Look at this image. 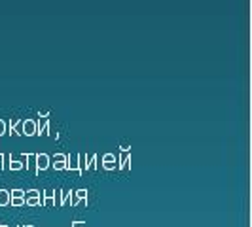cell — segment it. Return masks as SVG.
Wrapping results in <instances>:
<instances>
[{
    "label": "cell",
    "instance_id": "1",
    "mask_svg": "<svg viewBox=\"0 0 252 227\" xmlns=\"http://www.w3.org/2000/svg\"><path fill=\"white\" fill-rule=\"evenodd\" d=\"M80 161H82V156H80V154L67 156V161H65V170H74V172L82 174L84 170H82V165H80Z\"/></svg>",
    "mask_w": 252,
    "mask_h": 227
},
{
    "label": "cell",
    "instance_id": "24",
    "mask_svg": "<svg viewBox=\"0 0 252 227\" xmlns=\"http://www.w3.org/2000/svg\"><path fill=\"white\" fill-rule=\"evenodd\" d=\"M0 227H8V226H0Z\"/></svg>",
    "mask_w": 252,
    "mask_h": 227
},
{
    "label": "cell",
    "instance_id": "17",
    "mask_svg": "<svg viewBox=\"0 0 252 227\" xmlns=\"http://www.w3.org/2000/svg\"><path fill=\"white\" fill-rule=\"evenodd\" d=\"M6 131H8L6 121H4V119H0V136H4V135H6Z\"/></svg>",
    "mask_w": 252,
    "mask_h": 227
},
{
    "label": "cell",
    "instance_id": "13",
    "mask_svg": "<svg viewBox=\"0 0 252 227\" xmlns=\"http://www.w3.org/2000/svg\"><path fill=\"white\" fill-rule=\"evenodd\" d=\"M23 167H25V163H23V161H17V159L10 161V169L12 170H21Z\"/></svg>",
    "mask_w": 252,
    "mask_h": 227
},
{
    "label": "cell",
    "instance_id": "5",
    "mask_svg": "<svg viewBox=\"0 0 252 227\" xmlns=\"http://www.w3.org/2000/svg\"><path fill=\"white\" fill-rule=\"evenodd\" d=\"M129 165H131V154H129V152H124L122 157H120V165H118V169L127 170L129 169Z\"/></svg>",
    "mask_w": 252,
    "mask_h": 227
},
{
    "label": "cell",
    "instance_id": "8",
    "mask_svg": "<svg viewBox=\"0 0 252 227\" xmlns=\"http://www.w3.org/2000/svg\"><path fill=\"white\" fill-rule=\"evenodd\" d=\"M0 206H10V191L0 189Z\"/></svg>",
    "mask_w": 252,
    "mask_h": 227
},
{
    "label": "cell",
    "instance_id": "3",
    "mask_svg": "<svg viewBox=\"0 0 252 227\" xmlns=\"http://www.w3.org/2000/svg\"><path fill=\"white\" fill-rule=\"evenodd\" d=\"M36 135V121L25 119L23 121V136H34Z\"/></svg>",
    "mask_w": 252,
    "mask_h": 227
},
{
    "label": "cell",
    "instance_id": "4",
    "mask_svg": "<svg viewBox=\"0 0 252 227\" xmlns=\"http://www.w3.org/2000/svg\"><path fill=\"white\" fill-rule=\"evenodd\" d=\"M10 135H19V136H23V121H21V119H12V121H10Z\"/></svg>",
    "mask_w": 252,
    "mask_h": 227
},
{
    "label": "cell",
    "instance_id": "7",
    "mask_svg": "<svg viewBox=\"0 0 252 227\" xmlns=\"http://www.w3.org/2000/svg\"><path fill=\"white\" fill-rule=\"evenodd\" d=\"M97 169V156L91 154V156L85 159V170H95Z\"/></svg>",
    "mask_w": 252,
    "mask_h": 227
},
{
    "label": "cell",
    "instance_id": "14",
    "mask_svg": "<svg viewBox=\"0 0 252 227\" xmlns=\"http://www.w3.org/2000/svg\"><path fill=\"white\" fill-rule=\"evenodd\" d=\"M102 163H116V156L114 154H104L102 156Z\"/></svg>",
    "mask_w": 252,
    "mask_h": 227
},
{
    "label": "cell",
    "instance_id": "11",
    "mask_svg": "<svg viewBox=\"0 0 252 227\" xmlns=\"http://www.w3.org/2000/svg\"><path fill=\"white\" fill-rule=\"evenodd\" d=\"M74 195H76V199H78V201H87V197H89V191H87V189H76V191H74Z\"/></svg>",
    "mask_w": 252,
    "mask_h": 227
},
{
    "label": "cell",
    "instance_id": "2",
    "mask_svg": "<svg viewBox=\"0 0 252 227\" xmlns=\"http://www.w3.org/2000/svg\"><path fill=\"white\" fill-rule=\"evenodd\" d=\"M34 161H36V172L50 169V165H51V157L48 156V154H36Z\"/></svg>",
    "mask_w": 252,
    "mask_h": 227
},
{
    "label": "cell",
    "instance_id": "6",
    "mask_svg": "<svg viewBox=\"0 0 252 227\" xmlns=\"http://www.w3.org/2000/svg\"><path fill=\"white\" fill-rule=\"evenodd\" d=\"M36 135H38V136H46V135H50V117L44 121L42 125H40V123H36Z\"/></svg>",
    "mask_w": 252,
    "mask_h": 227
},
{
    "label": "cell",
    "instance_id": "10",
    "mask_svg": "<svg viewBox=\"0 0 252 227\" xmlns=\"http://www.w3.org/2000/svg\"><path fill=\"white\" fill-rule=\"evenodd\" d=\"M25 204L27 206H40L42 204V197H27L25 199Z\"/></svg>",
    "mask_w": 252,
    "mask_h": 227
},
{
    "label": "cell",
    "instance_id": "9",
    "mask_svg": "<svg viewBox=\"0 0 252 227\" xmlns=\"http://www.w3.org/2000/svg\"><path fill=\"white\" fill-rule=\"evenodd\" d=\"M57 193H59V206H65L67 201L70 199V195H72V189H70V191H61V189H59Z\"/></svg>",
    "mask_w": 252,
    "mask_h": 227
},
{
    "label": "cell",
    "instance_id": "21",
    "mask_svg": "<svg viewBox=\"0 0 252 227\" xmlns=\"http://www.w3.org/2000/svg\"><path fill=\"white\" fill-rule=\"evenodd\" d=\"M0 170H4V154H0Z\"/></svg>",
    "mask_w": 252,
    "mask_h": 227
},
{
    "label": "cell",
    "instance_id": "23",
    "mask_svg": "<svg viewBox=\"0 0 252 227\" xmlns=\"http://www.w3.org/2000/svg\"><path fill=\"white\" fill-rule=\"evenodd\" d=\"M25 227H34V226H25Z\"/></svg>",
    "mask_w": 252,
    "mask_h": 227
},
{
    "label": "cell",
    "instance_id": "20",
    "mask_svg": "<svg viewBox=\"0 0 252 227\" xmlns=\"http://www.w3.org/2000/svg\"><path fill=\"white\" fill-rule=\"evenodd\" d=\"M72 227H85V222H72Z\"/></svg>",
    "mask_w": 252,
    "mask_h": 227
},
{
    "label": "cell",
    "instance_id": "15",
    "mask_svg": "<svg viewBox=\"0 0 252 227\" xmlns=\"http://www.w3.org/2000/svg\"><path fill=\"white\" fill-rule=\"evenodd\" d=\"M10 204L12 206H23L25 204V199H10Z\"/></svg>",
    "mask_w": 252,
    "mask_h": 227
},
{
    "label": "cell",
    "instance_id": "22",
    "mask_svg": "<svg viewBox=\"0 0 252 227\" xmlns=\"http://www.w3.org/2000/svg\"><path fill=\"white\" fill-rule=\"evenodd\" d=\"M120 148H122V152H129V146H127V144H122Z\"/></svg>",
    "mask_w": 252,
    "mask_h": 227
},
{
    "label": "cell",
    "instance_id": "16",
    "mask_svg": "<svg viewBox=\"0 0 252 227\" xmlns=\"http://www.w3.org/2000/svg\"><path fill=\"white\" fill-rule=\"evenodd\" d=\"M53 169H55V170H65V161H53Z\"/></svg>",
    "mask_w": 252,
    "mask_h": 227
},
{
    "label": "cell",
    "instance_id": "19",
    "mask_svg": "<svg viewBox=\"0 0 252 227\" xmlns=\"http://www.w3.org/2000/svg\"><path fill=\"white\" fill-rule=\"evenodd\" d=\"M53 161H67V156H65V154H55V156H53Z\"/></svg>",
    "mask_w": 252,
    "mask_h": 227
},
{
    "label": "cell",
    "instance_id": "12",
    "mask_svg": "<svg viewBox=\"0 0 252 227\" xmlns=\"http://www.w3.org/2000/svg\"><path fill=\"white\" fill-rule=\"evenodd\" d=\"M10 199H25L23 189H10Z\"/></svg>",
    "mask_w": 252,
    "mask_h": 227
},
{
    "label": "cell",
    "instance_id": "18",
    "mask_svg": "<svg viewBox=\"0 0 252 227\" xmlns=\"http://www.w3.org/2000/svg\"><path fill=\"white\" fill-rule=\"evenodd\" d=\"M102 167L106 170H114V169H118V163H102Z\"/></svg>",
    "mask_w": 252,
    "mask_h": 227
}]
</instances>
